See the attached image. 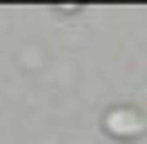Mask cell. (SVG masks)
I'll use <instances>...</instances> for the list:
<instances>
[{
    "label": "cell",
    "instance_id": "6da1fadb",
    "mask_svg": "<svg viewBox=\"0 0 147 144\" xmlns=\"http://www.w3.org/2000/svg\"><path fill=\"white\" fill-rule=\"evenodd\" d=\"M105 129L112 132V136H120V140H132V136H143V129H147V117L140 113V109H109V117H105Z\"/></svg>",
    "mask_w": 147,
    "mask_h": 144
}]
</instances>
